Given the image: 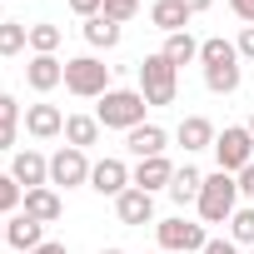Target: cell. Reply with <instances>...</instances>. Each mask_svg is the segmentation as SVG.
Listing matches in <instances>:
<instances>
[{"label": "cell", "mask_w": 254, "mask_h": 254, "mask_svg": "<svg viewBox=\"0 0 254 254\" xmlns=\"http://www.w3.org/2000/svg\"><path fill=\"white\" fill-rule=\"evenodd\" d=\"M229 234H234L239 244H254V209H234V214H229Z\"/></svg>", "instance_id": "obj_27"}, {"label": "cell", "mask_w": 254, "mask_h": 254, "mask_svg": "<svg viewBox=\"0 0 254 254\" xmlns=\"http://www.w3.org/2000/svg\"><path fill=\"white\" fill-rule=\"evenodd\" d=\"M249 135H254V115H249Z\"/></svg>", "instance_id": "obj_41"}, {"label": "cell", "mask_w": 254, "mask_h": 254, "mask_svg": "<svg viewBox=\"0 0 254 254\" xmlns=\"http://www.w3.org/2000/svg\"><path fill=\"white\" fill-rule=\"evenodd\" d=\"M10 180L25 185V190H45V180H50V160L35 155V150H20L15 165H10Z\"/></svg>", "instance_id": "obj_8"}, {"label": "cell", "mask_w": 254, "mask_h": 254, "mask_svg": "<svg viewBox=\"0 0 254 254\" xmlns=\"http://www.w3.org/2000/svg\"><path fill=\"white\" fill-rule=\"evenodd\" d=\"M199 254H239V249H234V244H229V239H209V244H204V249H199Z\"/></svg>", "instance_id": "obj_34"}, {"label": "cell", "mask_w": 254, "mask_h": 254, "mask_svg": "<svg viewBox=\"0 0 254 254\" xmlns=\"http://www.w3.org/2000/svg\"><path fill=\"white\" fill-rule=\"evenodd\" d=\"M25 214L40 219V224H55V219L65 214V204H60L55 190H25Z\"/></svg>", "instance_id": "obj_15"}, {"label": "cell", "mask_w": 254, "mask_h": 254, "mask_svg": "<svg viewBox=\"0 0 254 254\" xmlns=\"http://www.w3.org/2000/svg\"><path fill=\"white\" fill-rule=\"evenodd\" d=\"M0 25H5V20H0Z\"/></svg>", "instance_id": "obj_42"}, {"label": "cell", "mask_w": 254, "mask_h": 254, "mask_svg": "<svg viewBox=\"0 0 254 254\" xmlns=\"http://www.w3.org/2000/svg\"><path fill=\"white\" fill-rule=\"evenodd\" d=\"M70 10L90 20V15H100V10H105V0H70Z\"/></svg>", "instance_id": "obj_31"}, {"label": "cell", "mask_w": 254, "mask_h": 254, "mask_svg": "<svg viewBox=\"0 0 254 254\" xmlns=\"http://www.w3.org/2000/svg\"><path fill=\"white\" fill-rule=\"evenodd\" d=\"M155 239H160V249H204L209 239H204V224H190V219H160L155 224Z\"/></svg>", "instance_id": "obj_6"}, {"label": "cell", "mask_w": 254, "mask_h": 254, "mask_svg": "<svg viewBox=\"0 0 254 254\" xmlns=\"http://www.w3.org/2000/svg\"><path fill=\"white\" fill-rule=\"evenodd\" d=\"M214 155H219V170H224V175H239V170L254 160V135H249V125H229L224 135H214Z\"/></svg>", "instance_id": "obj_5"}, {"label": "cell", "mask_w": 254, "mask_h": 254, "mask_svg": "<svg viewBox=\"0 0 254 254\" xmlns=\"http://www.w3.org/2000/svg\"><path fill=\"white\" fill-rule=\"evenodd\" d=\"M5 244H10V249H20V254H30V249H40V244H45V224H40V219H30V214H15V219L5 224Z\"/></svg>", "instance_id": "obj_11"}, {"label": "cell", "mask_w": 254, "mask_h": 254, "mask_svg": "<svg viewBox=\"0 0 254 254\" xmlns=\"http://www.w3.org/2000/svg\"><path fill=\"white\" fill-rule=\"evenodd\" d=\"M115 214H120V224H150L155 219V199L145 190H125L115 199Z\"/></svg>", "instance_id": "obj_13"}, {"label": "cell", "mask_w": 254, "mask_h": 254, "mask_svg": "<svg viewBox=\"0 0 254 254\" xmlns=\"http://www.w3.org/2000/svg\"><path fill=\"white\" fill-rule=\"evenodd\" d=\"M105 15L125 25V20H135V15H140V0H105Z\"/></svg>", "instance_id": "obj_28"}, {"label": "cell", "mask_w": 254, "mask_h": 254, "mask_svg": "<svg viewBox=\"0 0 254 254\" xmlns=\"http://www.w3.org/2000/svg\"><path fill=\"white\" fill-rule=\"evenodd\" d=\"M170 180H175V165H170L165 155H155V160H140V165H135V175H130V185H135V190H145V194H155V190H170Z\"/></svg>", "instance_id": "obj_9"}, {"label": "cell", "mask_w": 254, "mask_h": 254, "mask_svg": "<svg viewBox=\"0 0 254 254\" xmlns=\"http://www.w3.org/2000/svg\"><path fill=\"white\" fill-rule=\"evenodd\" d=\"M199 190H204V175L199 170H175V180H170V194L180 199V204H190V199H199Z\"/></svg>", "instance_id": "obj_22"}, {"label": "cell", "mask_w": 254, "mask_h": 254, "mask_svg": "<svg viewBox=\"0 0 254 254\" xmlns=\"http://www.w3.org/2000/svg\"><path fill=\"white\" fill-rule=\"evenodd\" d=\"M25 130H30L35 140H55V135H65V115H60L55 105H30V110H25Z\"/></svg>", "instance_id": "obj_12"}, {"label": "cell", "mask_w": 254, "mask_h": 254, "mask_svg": "<svg viewBox=\"0 0 254 254\" xmlns=\"http://www.w3.org/2000/svg\"><path fill=\"white\" fill-rule=\"evenodd\" d=\"M25 45H30V30L25 25H15V20L0 25V55H20Z\"/></svg>", "instance_id": "obj_25"}, {"label": "cell", "mask_w": 254, "mask_h": 254, "mask_svg": "<svg viewBox=\"0 0 254 254\" xmlns=\"http://www.w3.org/2000/svg\"><path fill=\"white\" fill-rule=\"evenodd\" d=\"M90 190H100V194H125L130 190V170H125V160H100L95 170H90Z\"/></svg>", "instance_id": "obj_10"}, {"label": "cell", "mask_w": 254, "mask_h": 254, "mask_svg": "<svg viewBox=\"0 0 254 254\" xmlns=\"http://www.w3.org/2000/svg\"><path fill=\"white\" fill-rule=\"evenodd\" d=\"M90 170H95V165L85 160V150L65 145V150L50 160V185H65V190H70V185H85V180H90Z\"/></svg>", "instance_id": "obj_7"}, {"label": "cell", "mask_w": 254, "mask_h": 254, "mask_svg": "<svg viewBox=\"0 0 254 254\" xmlns=\"http://www.w3.org/2000/svg\"><path fill=\"white\" fill-rule=\"evenodd\" d=\"M15 204H20V185H15L10 175H0V214H10Z\"/></svg>", "instance_id": "obj_29"}, {"label": "cell", "mask_w": 254, "mask_h": 254, "mask_svg": "<svg viewBox=\"0 0 254 254\" xmlns=\"http://www.w3.org/2000/svg\"><path fill=\"white\" fill-rule=\"evenodd\" d=\"M204 85H209L214 95H234V90H239V65H209V70H204Z\"/></svg>", "instance_id": "obj_24"}, {"label": "cell", "mask_w": 254, "mask_h": 254, "mask_svg": "<svg viewBox=\"0 0 254 254\" xmlns=\"http://www.w3.org/2000/svg\"><path fill=\"white\" fill-rule=\"evenodd\" d=\"M229 5H234V15H239V20H249V25H254V0H229Z\"/></svg>", "instance_id": "obj_35"}, {"label": "cell", "mask_w": 254, "mask_h": 254, "mask_svg": "<svg viewBox=\"0 0 254 254\" xmlns=\"http://www.w3.org/2000/svg\"><path fill=\"white\" fill-rule=\"evenodd\" d=\"M20 120V105H15V95H0V125H15Z\"/></svg>", "instance_id": "obj_30"}, {"label": "cell", "mask_w": 254, "mask_h": 254, "mask_svg": "<svg viewBox=\"0 0 254 254\" xmlns=\"http://www.w3.org/2000/svg\"><path fill=\"white\" fill-rule=\"evenodd\" d=\"M175 90H180L175 65L165 55H145L140 60V95H145V105H175Z\"/></svg>", "instance_id": "obj_4"}, {"label": "cell", "mask_w": 254, "mask_h": 254, "mask_svg": "<svg viewBox=\"0 0 254 254\" xmlns=\"http://www.w3.org/2000/svg\"><path fill=\"white\" fill-rule=\"evenodd\" d=\"M30 254H65V244H55V239H45L40 249H30Z\"/></svg>", "instance_id": "obj_38"}, {"label": "cell", "mask_w": 254, "mask_h": 254, "mask_svg": "<svg viewBox=\"0 0 254 254\" xmlns=\"http://www.w3.org/2000/svg\"><path fill=\"white\" fill-rule=\"evenodd\" d=\"M65 140H70L75 150L95 145V140H100V120H95V115H70V120H65Z\"/></svg>", "instance_id": "obj_20"}, {"label": "cell", "mask_w": 254, "mask_h": 254, "mask_svg": "<svg viewBox=\"0 0 254 254\" xmlns=\"http://www.w3.org/2000/svg\"><path fill=\"white\" fill-rule=\"evenodd\" d=\"M239 55L254 60V25H244V35H239Z\"/></svg>", "instance_id": "obj_33"}, {"label": "cell", "mask_w": 254, "mask_h": 254, "mask_svg": "<svg viewBox=\"0 0 254 254\" xmlns=\"http://www.w3.org/2000/svg\"><path fill=\"white\" fill-rule=\"evenodd\" d=\"M180 145H185V150H209V145H214V125H209L204 115L180 120Z\"/></svg>", "instance_id": "obj_19"}, {"label": "cell", "mask_w": 254, "mask_h": 254, "mask_svg": "<svg viewBox=\"0 0 254 254\" xmlns=\"http://www.w3.org/2000/svg\"><path fill=\"white\" fill-rule=\"evenodd\" d=\"M234 185H239V190H244V194H254V160H249V165H244V170H239V175H234Z\"/></svg>", "instance_id": "obj_32"}, {"label": "cell", "mask_w": 254, "mask_h": 254, "mask_svg": "<svg viewBox=\"0 0 254 254\" xmlns=\"http://www.w3.org/2000/svg\"><path fill=\"white\" fill-rule=\"evenodd\" d=\"M199 60H204V70H209V65H239V45H229V40L214 35V40L199 45Z\"/></svg>", "instance_id": "obj_23"}, {"label": "cell", "mask_w": 254, "mask_h": 254, "mask_svg": "<svg viewBox=\"0 0 254 254\" xmlns=\"http://www.w3.org/2000/svg\"><path fill=\"white\" fill-rule=\"evenodd\" d=\"M125 145H130V155H140V160H155V155H165V130L160 125H135Z\"/></svg>", "instance_id": "obj_16"}, {"label": "cell", "mask_w": 254, "mask_h": 254, "mask_svg": "<svg viewBox=\"0 0 254 254\" xmlns=\"http://www.w3.org/2000/svg\"><path fill=\"white\" fill-rule=\"evenodd\" d=\"M100 254H125V249H100Z\"/></svg>", "instance_id": "obj_39"}, {"label": "cell", "mask_w": 254, "mask_h": 254, "mask_svg": "<svg viewBox=\"0 0 254 254\" xmlns=\"http://www.w3.org/2000/svg\"><path fill=\"white\" fill-rule=\"evenodd\" d=\"M65 90L80 95V100H100V95H110V65H100L95 55H75V60H65Z\"/></svg>", "instance_id": "obj_2"}, {"label": "cell", "mask_w": 254, "mask_h": 254, "mask_svg": "<svg viewBox=\"0 0 254 254\" xmlns=\"http://www.w3.org/2000/svg\"><path fill=\"white\" fill-rule=\"evenodd\" d=\"M0 244H5V224H0Z\"/></svg>", "instance_id": "obj_40"}, {"label": "cell", "mask_w": 254, "mask_h": 254, "mask_svg": "<svg viewBox=\"0 0 254 254\" xmlns=\"http://www.w3.org/2000/svg\"><path fill=\"white\" fill-rule=\"evenodd\" d=\"M180 5H185L190 15H199V10H209V5H214V0H180Z\"/></svg>", "instance_id": "obj_37"}, {"label": "cell", "mask_w": 254, "mask_h": 254, "mask_svg": "<svg viewBox=\"0 0 254 254\" xmlns=\"http://www.w3.org/2000/svg\"><path fill=\"white\" fill-rule=\"evenodd\" d=\"M55 45H60V25H30V50L35 55H55Z\"/></svg>", "instance_id": "obj_26"}, {"label": "cell", "mask_w": 254, "mask_h": 254, "mask_svg": "<svg viewBox=\"0 0 254 254\" xmlns=\"http://www.w3.org/2000/svg\"><path fill=\"white\" fill-rule=\"evenodd\" d=\"M234 199H239V185H234V175H204V190H199V219L204 224H224L229 214H234Z\"/></svg>", "instance_id": "obj_3"}, {"label": "cell", "mask_w": 254, "mask_h": 254, "mask_svg": "<svg viewBox=\"0 0 254 254\" xmlns=\"http://www.w3.org/2000/svg\"><path fill=\"white\" fill-rule=\"evenodd\" d=\"M150 20H155L165 35H180V30L190 25V10L180 5V0H155V5H150Z\"/></svg>", "instance_id": "obj_17"}, {"label": "cell", "mask_w": 254, "mask_h": 254, "mask_svg": "<svg viewBox=\"0 0 254 254\" xmlns=\"http://www.w3.org/2000/svg\"><path fill=\"white\" fill-rule=\"evenodd\" d=\"M15 145V125H0V150H10Z\"/></svg>", "instance_id": "obj_36"}, {"label": "cell", "mask_w": 254, "mask_h": 254, "mask_svg": "<svg viewBox=\"0 0 254 254\" xmlns=\"http://www.w3.org/2000/svg\"><path fill=\"white\" fill-rule=\"evenodd\" d=\"M25 80H30V90H55V85H65V65L55 60V55H35L30 65H25Z\"/></svg>", "instance_id": "obj_14"}, {"label": "cell", "mask_w": 254, "mask_h": 254, "mask_svg": "<svg viewBox=\"0 0 254 254\" xmlns=\"http://www.w3.org/2000/svg\"><path fill=\"white\" fill-rule=\"evenodd\" d=\"M85 40H90L95 50H115V45H120V20H110L105 10L90 15V20H85Z\"/></svg>", "instance_id": "obj_18"}, {"label": "cell", "mask_w": 254, "mask_h": 254, "mask_svg": "<svg viewBox=\"0 0 254 254\" xmlns=\"http://www.w3.org/2000/svg\"><path fill=\"white\" fill-rule=\"evenodd\" d=\"M95 120H100V130H125L130 135L135 125H145V95L140 90H110V95H100Z\"/></svg>", "instance_id": "obj_1"}, {"label": "cell", "mask_w": 254, "mask_h": 254, "mask_svg": "<svg viewBox=\"0 0 254 254\" xmlns=\"http://www.w3.org/2000/svg\"><path fill=\"white\" fill-rule=\"evenodd\" d=\"M160 55H165L175 70H180V65H190V60L199 55V40H194L190 30H180V35H170V40H165V50H160Z\"/></svg>", "instance_id": "obj_21"}]
</instances>
